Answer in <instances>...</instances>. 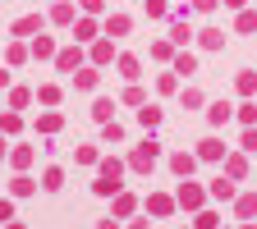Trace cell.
Returning <instances> with one entry per match:
<instances>
[{"instance_id": "obj_1", "label": "cell", "mask_w": 257, "mask_h": 229, "mask_svg": "<svg viewBox=\"0 0 257 229\" xmlns=\"http://www.w3.org/2000/svg\"><path fill=\"white\" fill-rule=\"evenodd\" d=\"M156 151H161V147H156V142L147 138V142H143V147L134 151V170H152V165H156Z\"/></svg>"}, {"instance_id": "obj_2", "label": "cell", "mask_w": 257, "mask_h": 229, "mask_svg": "<svg viewBox=\"0 0 257 229\" xmlns=\"http://www.w3.org/2000/svg\"><path fill=\"white\" fill-rule=\"evenodd\" d=\"M198 156H202V160H225V142H220V138H202V142H198Z\"/></svg>"}, {"instance_id": "obj_3", "label": "cell", "mask_w": 257, "mask_h": 229, "mask_svg": "<svg viewBox=\"0 0 257 229\" xmlns=\"http://www.w3.org/2000/svg\"><path fill=\"white\" fill-rule=\"evenodd\" d=\"M175 202H179V206H188V211H193V206H202V188H198V183H184Z\"/></svg>"}, {"instance_id": "obj_4", "label": "cell", "mask_w": 257, "mask_h": 229, "mask_svg": "<svg viewBox=\"0 0 257 229\" xmlns=\"http://www.w3.org/2000/svg\"><path fill=\"white\" fill-rule=\"evenodd\" d=\"M207 192H211L216 202H234V179H216V183H211Z\"/></svg>"}, {"instance_id": "obj_5", "label": "cell", "mask_w": 257, "mask_h": 229, "mask_svg": "<svg viewBox=\"0 0 257 229\" xmlns=\"http://www.w3.org/2000/svg\"><path fill=\"white\" fill-rule=\"evenodd\" d=\"M230 115H234V106H230V101H216V106H211V110H207V119H211V124H216V128H220V124H225V119H230Z\"/></svg>"}, {"instance_id": "obj_6", "label": "cell", "mask_w": 257, "mask_h": 229, "mask_svg": "<svg viewBox=\"0 0 257 229\" xmlns=\"http://www.w3.org/2000/svg\"><path fill=\"white\" fill-rule=\"evenodd\" d=\"M234 211H239L243 220H252V215H257V197H252V192H243V197H234Z\"/></svg>"}, {"instance_id": "obj_7", "label": "cell", "mask_w": 257, "mask_h": 229, "mask_svg": "<svg viewBox=\"0 0 257 229\" xmlns=\"http://www.w3.org/2000/svg\"><path fill=\"white\" fill-rule=\"evenodd\" d=\"M170 165H175V174H188L193 165H198V156H188V151H175V156H170Z\"/></svg>"}, {"instance_id": "obj_8", "label": "cell", "mask_w": 257, "mask_h": 229, "mask_svg": "<svg viewBox=\"0 0 257 229\" xmlns=\"http://www.w3.org/2000/svg\"><path fill=\"white\" fill-rule=\"evenodd\" d=\"M14 32H19V37H32V32H42V19H37V14H28V19L14 23Z\"/></svg>"}, {"instance_id": "obj_9", "label": "cell", "mask_w": 257, "mask_h": 229, "mask_svg": "<svg viewBox=\"0 0 257 229\" xmlns=\"http://www.w3.org/2000/svg\"><path fill=\"white\" fill-rule=\"evenodd\" d=\"M225 170H230V179H243L248 174V160L243 156H225Z\"/></svg>"}, {"instance_id": "obj_10", "label": "cell", "mask_w": 257, "mask_h": 229, "mask_svg": "<svg viewBox=\"0 0 257 229\" xmlns=\"http://www.w3.org/2000/svg\"><path fill=\"white\" fill-rule=\"evenodd\" d=\"M202 46H207V51H220V46H225V32H220V28H207V32H202Z\"/></svg>"}, {"instance_id": "obj_11", "label": "cell", "mask_w": 257, "mask_h": 229, "mask_svg": "<svg viewBox=\"0 0 257 229\" xmlns=\"http://www.w3.org/2000/svg\"><path fill=\"white\" fill-rule=\"evenodd\" d=\"M92 115H96V119H101V124H110V115H115V101H106V96H101V101H96V106H92Z\"/></svg>"}, {"instance_id": "obj_12", "label": "cell", "mask_w": 257, "mask_h": 229, "mask_svg": "<svg viewBox=\"0 0 257 229\" xmlns=\"http://www.w3.org/2000/svg\"><path fill=\"white\" fill-rule=\"evenodd\" d=\"M239 92H243V96H252V92H257V74H252V69H243V74H239Z\"/></svg>"}, {"instance_id": "obj_13", "label": "cell", "mask_w": 257, "mask_h": 229, "mask_svg": "<svg viewBox=\"0 0 257 229\" xmlns=\"http://www.w3.org/2000/svg\"><path fill=\"white\" fill-rule=\"evenodd\" d=\"M138 119H143V128H156V124H161V110H156V106H143Z\"/></svg>"}, {"instance_id": "obj_14", "label": "cell", "mask_w": 257, "mask_h": 229, "mask_svg": "<svg viewBox=\"0 0 257 229\" xmlns=\"http://www.w3.org/2000/svg\"><path fill=\"white\" fill-rule=\"evenodd\" d=\"M147 206H152V215H170V211H175V202H170V197H152Z\"/></svg>"}, {"instance_id": "obj_15", "label": "cell", "mask_w": 257, "mask_h": 229, "mask_svg": "<svg viewBox=\"0 0 257 229\" xmlns=\"http://www.w3.org/2000/svg\"><path fill=\"white\" fill-rule=\"evenodd\" d=\"M106 32H110V37H124V32H128V19H124V14H115V19L106 23Z\"/></svg>"}, {"instance_id": "obj_16", "label": "cell", "mask_w": 257, "mask_h": 229, "mask_svg": "<svg viewBox=\"0 0 257 229\" xmlns=\"http://www.w3.org/2000/svg\"><path fill=\"white\" fill-rule=\"evenodd\" d=\"M119 74L124 78H138V60L134 55H119Z\"/></svg>"}, {"instance_id": "obj_17", "label": "cell", "mask_w": 257, "mask_h": 229, "mask_svg": "<svg viewBox=\"0 0 257 229\" xmlns=\"http://www.w3.org/2000/svg\"><path fill=\"white\" fill-rule=\"evenodd\" d=\"M60 183H64V174H60V170H46V174H42V188H46V192H55Z\"/></svg>"}, {"instance_id": "obj_18", "label": "cell", "mask_w": 257, "mask_h": 229, "mask_svg": "<svg viewBox=\"0 0 257 229\" xmlns=\"http://www.w3.org/2000/svg\"><path fill=\"white\" fill-rule=\"evenodd\" d=\"M239 32H257V14L252 10H239Z\"/></svg>"}, {"instance_id": "obj_19", "label": "cell", "mask_w": 257, "mask_h": 229, "mask_svg": "<svg viewBox=\"0 0 257 229\" xmlns=\"http://www.w3.org/2000/svg\"><path fill=\"white\" fill-rule=\"evenodd\" d=\"M239 119L252 128V124H257V101H243V106H239Z\"/></svg>"}, {"instance_id": "obj_20", "label": "cell", "mask_w": 257, "mask_h": 229, "mask_svg": "<svg viewBox=\"0 0 257 229\" xmlns=\"http://www.w3.org/2000/svg\"><path fill=\"white\" fill-rule=\"evenodd\" d=\"M193 69H198V60H193V55H175V74H193Z\"/></svg>"}, {"instance_id": "obj_21", "label": "cell", "mask_w": 257, "mask_h": 229, "mask_svg": "<svg viewBox=\"0 0 257 229\" xmlns=\"http://www.w3.org/2000/svg\"><path fill=\"white\" fill-rule=\"evenodd\" d=\"M92 60L106 64V60H110V42H96V46H92Z\"/></svg>"}, {"instance_id": "obj_22", "label": "cell", "mask_w": 257, "mask_h": 229, "mask_svg": "<svg viewBox=\"0 0 257 229\" xmlns=\"http://www.w3.org/2000/svg\"><path fill=\"white\" fill-rule=\"evenodd\" d=\"M10 101H14V106H19V110H23V106H28V101H32V92H28V87H14V92H10Z\"/></svg>"}, {"instance_id": "obj_23", "label": "cell", "mask_w": 257, "mask_h": 229, "mask_svg": "<svg viewBox=\"0 0 257 229\" xmlns=\"http://www.w3.org/2000/svg\"><path fill=\"white\" fill-rule=\"evenodd\" d=\"M32 188H37V183H32V179H23V174H19V179H14V197H28V192H32Z\"/></svg>"}, {"instance_id": "obj_24", "label": "cell", "mask_w": 257, "mask_h": 229, "mask_svg": "<svg viewBox=\"0 0 257 229\" xmlns=\"http://www.w3.org/2000/svg\"><path fill=\"white\" fill-rule=\"evenodd\" d=\"M51 51H55V46H51V42H46V37H37V42H32V55H37V60H46V55H51Z\"/></svg>"}, {"instance_id": "obj_25", "label": "cell", "mask_w": 257, "mask_h": 229, "mask_svg": "<svg viewBox=\"0 0 257 229\" xmlns=\"http://www.w3.org/2000/svg\"><path fill=\"white\" fill-rule=\"evenodd\" d=\"M74 87H96V69H83V74L74 78Z\"/></svg>"}, {"instance_id": "obj_26", "label": "cell", "mask_w": 257, "mask_h": 229, "mask_svg": "<svg viewBox=\"0 0 257 229\" xmlns=\"http://www.w3.org/2000/svg\"><path fill=\"white\" fill-rule=\"evenodd\" d=\"M78 64V51H60V69H74Z\"/></svg>"}, {"instance_id": "obj_27", "label": "cell", "mask_w": 257, "mask_h": 229, "mask_svg": "<svg viewBox=\"0 0 257 229\" xmlns=\"http://www.w3.org/2000/svg\"><path fill=\"white\" fill-rule=\"evenodd\" d=\"M19 128V115H0V133H14Z\"/></svg>"}, {"instance_id": "obj_28", "label": "cell", "mask_w": 257, "mask_h": 229, "mask_svg": "<svg viewBox=\"0 0 257 229\" xmlns=\"http://www.w3.org/2000/svg\"><path fill=\"white\" fill-rule=\"evenodd\" d=\"M51 19H55V23H69V19H74V10H69V5H55V14H51Z\"/></svg>"}, {"instance_id": "obj_29", "label": "cell", "mask_w": 257, "mask_h": 229, "mask_svg": "<svg viewBox=\"0 0 257 229\" xmlns=\"http://www.w3.org/2000/svg\"><path fill=\"white\" fill-rule=\"evenodd\" d=\"M37 96H42V101H46V106H55V101H60V87H42Z\"/></svg>"}, {"instance_id": "obj_30", "label": "cell", "mask_w": 257, "mask_h": 229, "mask_svg": "<svg viewBox=\"0 0 257 229\" xmlns=\"http://www.w3.org/2000/svg\"><path fill=\"white\" fill-rule=\"evenodd\" d=\"M60 128V115H42V133H55Z\"/></svg>"}, {"instance_id": "obj_31", "label": "cell", "mask_w": 257, "mask_h": 229, "mask_svg": "<svg viewBox=\"0 0 257 229\" xmlns=\"http://www.w3.org/2000/svg\"><path fill=\"white\" fill-rule=\"evenodd\" d=\"M216 224H220V220H216L211 211H202V215H198V229H216Z\"/></svg>"}, {"instance_id": "obj_32", "label": "cell", "mask_w": 257, "mask_h": 229, "mask_svg": "<svg viewBox=\"0 0 257 229\" xmlns=\"http://www.w3.org/2000/svg\"><path fill=\"white\" fill-rule=\"evenodd\" d=\"M243 151H257V128H248V133H243Z\"/></svg>"}, {"instance_id": "obj_33", "label": "cell", "mask_w": 257, "mask_h": 229, "mask_svg": "<svg viewBox=\"0 0 257 229\" xmlns=\"http://www.w3.org/2000/svg\"><path fill=\"white\" fill-rule=\"evenodd\" d=\"M10 215H14V206H10V202H0V224H10Z\"/></svg>"}, {"instance_id": "obj_34", "label": "cell", "mask_w": 257, "mask_h": 229, "mask_svg": "<svg viewBox=\"0 0 257 229\" xmlns=\"http://www.w3.org/2000/svg\"><path fill=\"white\" fill-rule=\"evenodd\" d=\"M193 5H198V10H216V5H220V0H193Z\"/></svg>"}, {"instance_id": "obj_35", "label": "cell", "mask_w": 257, "mask_h": 229, "mask_svg": "<svg viewBox=\"0 0 257 229\" xmlns=\"http://www.w3.org/2000/svg\"><path fill=\"white\" fill-rule=\"evenodd\" d=\"M220 5H230V10H243V5H248V0H220Z\"/></svg>"}, {"instance_id": "obj_36", "label": "cell", "mask_w": 257, "mask_h": 229, "mask_svg": "<svg viewBox=\"0 0 257 229\" xmlns=\"http://www.w3.org/2000/svg\"><path fill=\"white\" fill-rule=\"evenodd\" d=\"M83 10H92V14H96V10H101V0H83Z\"/></svg>"}, {"instance_id": "obj_37", "label": "cell", "mask_w": 257, "mask_h": 229, "mask_svg": "<svg viewBox=\"0 0 257 229\" xmlns=\"http://www.w3.org/2000/svg\"><path fill=\"white\" fill-rule=\"evenodd\" d=\"M0 87H10V69H0Z\"/></svg>"}, {"instance_id": "obj_38", "label": "cell", "mask_w": 257, "mask_h": 229, "mask_svg": "<svg viewBox=\"0 0 257 229\" xmlns=\"http://www.w3.org/2000/svg\"><path fill=\"white\" fill-rule=\"evenodd\" d=\"M0 160H5V138H0Z\"/></svg>"}, {"instance_id": "obj_39", "label": "cell", "mask_w": 257, "mask_h": 229, "mask_svg": "<svg viewBox=\"0 0 257 229\" xmlns=\"http://www.w3.org/2000/svg\"><path fill=\"white\" fill-rule=\"evenodd\" d=\"M10 229H23V224H10Z\"/></svg>"}, {"instance_id": "obj_40", "label": "cell", "mask_w": 257, "mask_h": 229, "mask_svg": "<svg viewBox=\"0 0 257 229\" xmlns=\"http://www.w3.org/2000/svg\"><path fill=\"white\" fill-rule=\"evenodd\" d=\"M243 229H257V224H243Z\"/></svg>"}]
</instances>
